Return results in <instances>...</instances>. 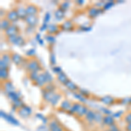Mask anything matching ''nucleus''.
I'll return each mask as SVG.
<instances>
[{
	"instance_id": "f257e3e1",
	"label": "nucleus",
	"mask_w": 131,
	"mask_h": 131,
	"mask_svg": "<svg viewBox=\"0 0 131 131\" xmlns=\"http://www.w3.org/2000/svg\"><path fill=\"white\" fill-rule=\"evenodd\" d=\"M51 131H62L61 128L58 125L56 122H53L51 123Z\"/></svg>"
}]
</instances>
